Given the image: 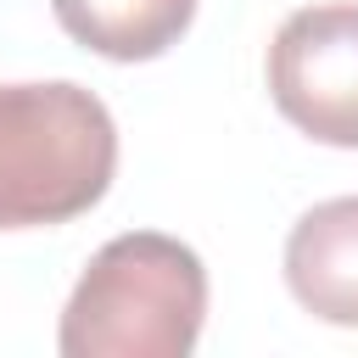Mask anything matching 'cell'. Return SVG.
Masks as SVG:
<instances>
[{
  "label": "cell",
  "instance_id": "obj_1",
  "mask_svg": "<svg viewBox=\"0 0 358 358\" xmlns=\"http://www.w3.org/2000/svg\"><path fill=\"white\" fill-rule=\"evenodd\" d=\"M207 319L201 257L157 229L112 235L78 274L56 347L67 358H190Z\"/></svg>",
  "mask_w": 358,
  "mask_h": 358
},
{
  "label": "cell",
  "instance_id": "obj_2",
  "mask_svg": "<svg viewBox=\"0 0 358 358\" xmlns=\"http://www.w3.org/2000/svg\"><path fill=\"white\" fill-rule=\"evenodd\" d=\"M117 173V123L84 84H0V229L90 213Z\"/></svg>",
  "mask_w": 358,
  "mask_h": 358
},
{
  "label": "cell",
  "instance_id": "obj_3",
  "mask_svg": "<svg viewBox=\"0 0 358 358\" xmlns=\"http://www.w3.org/2000/svg\"><path fill=\"white\" fill-rule=\"evenodd\" d=\"M268 95L285 123L319 145L358 151V6H302L274 28Z\"/></svg>",
  "mask_w": 358,
  "mask_h": 358
},
{
  "label": "cell",
  "instance_id": "obj_4",
  "mask_svg": "<svg viewBox=\"0 0 358 358\" xmlns=\"http://www.w3.org/2000/svg\"><path fill=\"white\" fill-rule=\"evenodd\" d=\"M285 285L313 319L358 324V196H330L291 224Z\"/></svg>",
  "mask_w": 358,
  "mask_h": 358
},
{
  "label": "cell",
  "instance_id": "obj_5",
  "mask_svg": "<svg viewBox=\"0 0 358 358\" xmlns=\"http://www.w3.org/2000/svg\"><path fill=\"white\" fill-rule=\"evenodd\" d=\"M67 39L106 62H157L196 22V0H50Z\"/></svg>",
  "mask_w": 358,
  "mask_h": 358
}]
</instances>
